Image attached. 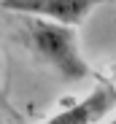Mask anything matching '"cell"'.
Instances as JSON below:
<instances>
[{"instance_id": "6da1fadb", "label": "cell", "mask_w": 116, "mask_h": 124, "mask_svg": "<svg viewBox=\"0 0 116 124\" xmlns=\"http://www.w3.org/2000/svg\"><path fill=\"white\" fill-rule=\"evenodd\" d=\"M11 22V35L38 65L49 68L62 81H84L92 78L94 70L81 54L78 46V32L76 27L46 22V19H32V16H19L8 14Z\"/></svg>"}, {"instance_id": "7a4b0ae2", "label": "cell", "mask_w": 116, "mask_h": 124, "mask_svg": "<svg viewBox=\"0 0 116 124\" xmlns=\"http://www.w3.org/2000/svg\"><path fill=\"white\" fill-rule=\"evenodd\" d=\"M108 0H0V11L78 27L92 11H97Z\"/></svg>"}, {"instance_id": "3957f363", "label": "cell", "mask_w": 116, "mask_h": 124, "mask_svg": "<svg viewBox=\"0 0 116 124\" xmlns=\"http://www.w3.org/2000/svg\"><path fill=\"white\" fill-rule=\"evenodd\" d=\"M113 84L103 81L97 84L89 94H84L81 100L70 102L68 108H62L60 113H54L51 119H46L43 124H100L111 108H113Z\"/></svg>"}, {"instance_id": "277c9868", "label": "cell", "mask_w": 116, "mask_h": 124, "mask_svg": "<svg viewBox=\"0 0 116 124\" xmlns=\"http://www.w3.org/2000/svg\"><path fill=\"white\" fill-rule=\"evenodd\" d=\"M0 124H8V121H6V119H3V116H0Z\"/></svg>"}, {"instance_id": "5b68a950", "label": "cell", "mask_w": 116, "mask_h": 124, "mask_svg": "<svg viewBox=\"0 0 116 124\" xmlns=\"http://www.w3.org/2000/svg\"><path fill=\"white\" fill-rule=\"evenodd\" d=\"M8 124H19V121H8Z\"/></svg>"}, {"instance_id": "8992f818", "label": "cell", "mask_w": 116, "mask_h": 124, "mask_svg": "<svg viewBox=\"0 0 116 124\" xmlns=\"http://www.w3.org/2000/svg\"><path fill=\"white\" fill-rule=\"evenodd\" d=\"M0 100H3V94H0Z\"/></svg>"}]
</instances>
